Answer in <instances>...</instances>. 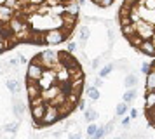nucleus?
Returning <instances> with one entry per match:
<instances>
[{"mask_svg": "<svg viewBox=\"0 0 155 139\" xmlns=\"http://www.w3.org/2000/svg\"><path fill=\"white\" fill-rule=\"evenodd\" d=\"M75 49H77V44H75V42H70V44H68V52H73Z\"/></svg>", "mask_w": 155, "mask_h": 139, "instance_id": "obj_16", "label": "nucleus"}, {"mask_svg": "<svg viewBox=\"0 0 155 139\" xmlns=\"http://www.w3.org/2000/svg\"><path fill=\"white\" fill-rule=\"evenodd\" d=\"M5 131L16 132V131H18V125H16V124H11V125H7V127H5Z\"/></svg>", "mask_w": 155, "mask_h": 139, "instance_id": "obj_15", "label": "nucleus"}, {"mask_svg": "<svg viewBox=\"0 0 155 139\" xmlns=\"http://www.w3.org/2000/svg\"><path fill=\"white\" fill-rule=\"evenodd\" d=\"M126 111H127V103H120L119 106H117V115H119V117L126 115Z\"/></svg>", "mask_w": 155, "mask_h": 139, "instance_id": "obj_11", "label": "nucleus"}, {"mask_svg": "<svg viewBox=\"0 0 155 139\" xmlns=\"http://www.w3.org/2000/svg\"><path fill=\"white\" fill-rule=\"evenodd\" d=\"M96 118H98V113H96L94 110H87L85 111V120H87V122H94Z\"/></svg>", "mask_w": 155, "mask_h": 139, "instance_id": "obj_9", "label": "nucleus"}, {"mask_svg": "<svg viewBox=\"0 0 155 139\" xmlns=\"http://www.w3.org/2000/svg\"><path fill=\"white\" fill-rule=\"evenodd\" d=\"M119 24L131 45L153 56V0H124Z\"/></svg>", "mask_w": 155, "mask_h": 139, "instance_id": "obj_1", "label": "nucleus"}, {"mask_svg": "<svg viewBox=\"0 0 155 139\" xmlns=\"http://www.w3.org/2000/svg\"><path fill=\"white\" fill-rule=\"evenodd\" d=\"M14 113L18 118H23V113H25V104L19 101V99H16L14 101Z\"/></svg>", "mask_w": 155, "mask_h": 139, "instance_id": "obj_4", "label": "nucleus"}, {"mask_svg": "<svg viewBox=\"0 0 155 139\" xmlns=\"http://www.w3.org/2000/svg\"><path fill=\"white\" fill-rule=\"evenodd\" d=\"M134 99H136V89H129L124 96V103H133Z\"/></svg>", "mask_w": 155, "mask_h": 139, "instance_id": "obj_6", "label": "nucleus"}, {"mask_svg": "<svg viewBox=\"0 0 155 139\" xmlns=\"http://www.w3.org/2000/svg\"><path fill=\"white\" fill-rule=\"evenodd\" d=\"M0 75H2V71H0Z\"/></svg>", "mask_w": 155, "mask_h": 139, "instance_id": "obj_22", "label": "nucleus"}, {"mask_svg": "<svg viewBox=\"0 0 155 139\" xmlns=\"http://www.w3.org/2000/svg\"><path fill=\"white\" fill-rule=\"evenodd\" d=\"M7 89L11 90V92H19V89H21V85H19V83L16 82V80H9L7 82Z\"/></svg>", "mask_w": 155, "mask_h": 139, "instance_id": "obj_7", "label": "nucleus"}, {"mask_svg": "<svg viewBox=\"0 0 155 139\" xmlns=\"http://www.w3.org/2000/svg\"><path fill=\"white\" fill-rule=\"evenodd\" d=\"M68 37L59 31V30H51L44 35V45H58V44H63Z\"/></svg>", "mask_w": 155, "mask_h": 139, "instance_id": "obj_3", "label": "nucleus"}, {"mask_svg": "<svg viewBox=\"0 0 155 139\" xmlns=\"http://www.w3.org/2000/svg\"><path fill=\"white\" fill-rule=\"evenodd\" d=\"M70 139H80V134H73V136H71Z\"/></svg>", "mask_w": 155, "mask_h": 139, "instance_id": "obj_19", "label": "nucleus"}, {"mask_svg": "<svg viewBox=\"0 0 155 139\" xmlns=\"http://www.w3.org/2000/svg\"><path fill=\"white\" fill-rule=\"evenodd\" d=\"M87 94H89V97H91V99H94V101H96V99L99 97V90L96 89V87H89V89H87Z\"/></svg>", "mask_w": 155, "mask_h": 139, "instance_id": "obj_10", "label": "nucleus"}, {"mask_svg": "<svg viewBox=\"0 0 155 139\" xmlns=\"http://www.w3.org/2000/svg\"><path fill=\"white\" fill-rule=\"evenodd\" d=\"M115 139H122V137H115Z\"/></svg>", "mask_w": 155, "mask_h": 139, "instance_id": "obj_21", "label": "nucleus"}, {"mask_svg": "<svg viewBox=\"0 0 155 139\" xmlns=\"http://www.w3.org/2000/svg\"><path fill=\"white\" fill-rule=\"evenodd\" d=\"M150 70H152V63H143V64H141V71H143L145 75H147Z\"/></svg>", "mask_w": 155, "mask_h": 139, "instance_id": "obj_13", "label": "nucleus"}, {"mask_svg": "<svg viewBox=\"0 0 155 139\" xmlns=\"http://www.w3.org/2000/svg\"><path fill=\"white\" fill-rule=\"evenodd\" d=\"M89 35H91V31H89V28H87V26L80 28V31H78V38H80L82 42L87 40V38H89Z\"/></svg>", "mask_w": 155, "mask_h": 139, "instance_id": "obj_8", "label": "nucleus"}, {"mask_svg": "<svg viewBox=\"0 0 155 139\" xmlns=\"http://www.w3.org/2000/svg\"><path fill=\"white\" fill-rule=\"evenodd\" d=\"M101 85H103V80H101V78H98V80H96V85H94V87L98 89V87H101Z\"/></svg>", "mask_w": 155, "mask_h": 139, "instance_id": "obj_17", "label": "nucleus"}, {"mask_svg": "<svg viewBox=\"0 0 155 139\" xmlns=\"http://www.w3.org/2000/svg\"><path fill=\"white\" fill-rule=\"evenodd\" d=\"M30 2H33V4H44L45 0H30Z\"/></svg>", "mask_w": 155, "mask_h": 139, "instance_id": "obj_18", "label": "nucleus"}, {"mask_svg": "<svg viewBox=\"0 0 155 139\" xmlns=\"http://www.w3.org/2000/svg\"><path fill=\"white\" fill-rule=\"evenodd\" d=\"M136 83H138V75H134V73H131V75H127L126 76V87H136Z\"/></svg>", "mask_w": 155, "mask_h": 139, "instance_id": "obj_5", "label": "nucleus"}, {"mask_svg": "<svg viewBox=\"0 0 155 139\" xmlns=\"http://www.w3.org/2000/svg\"><path fill=\"white\" fill-rule=\"evenodd\" d=\"M85 0H78V5H82V4H84Z\"/></svg>", "mask_w": 155, "mask_h": 139, "instance_id": "obj_20", "label": "nucleus"}, {"mask_svg": "<svg viewBox=\"0 0 155 139\" xmlns=\"http://www.w3.org/2000/svg\"><path fill=\"white\" fill-rule=\"evenodd\" d=\"M110 71H112V64H106V66H103V68H101L99 76H108V75H110Z\"/></svg>", "mask_w": 155, "mask_h": 139, "instance_id": "obj_12", "label": "nucleus"}, {"mask_svg": "<svg viewBox=\"0 0 155 139\" xmlns=\"http://www.w3.org/2000/svg\"><path fill=\"white\" fill-rule=\"evenodd\" d=\"M148 75V83H147V104H145V113H148V125H153V103H155V73L153 70H150Z\"/></svg>", "mask_w": 155, "mask_h": 139, "instance_id": "obj_2", "label": "nucleus"}, {"mask_svg": "<svg viewBox=\"0 0 155 139\" xmlns=\"http://www.w3.org/2000/svg\"><path fill=\"white\" fill-rule=\"evenodd\" d=\"M98 131V127H96V125H89V127H87V134H89V137H91V136H94V132Z\"/></svg>", "mask_w": 155, "mask_h": 139, "instance_id": "obj_14", "label": "nucleus"}]
</instances>
